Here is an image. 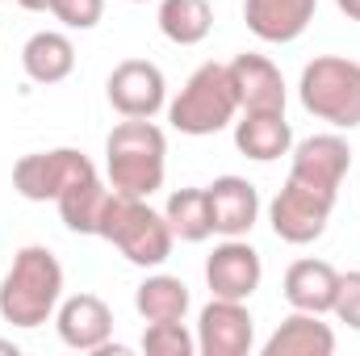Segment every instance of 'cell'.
Returning <instances> with one entry per match:
<instances>
[{"label":"cell","instance_id":"obj_1","mask_svg":"<svg viewBox=\"0 0 360 356\" xmlns=\"http://www.w3.org/2000/svg\"><path fill=\"white\" fill-rule=\"evenodd\" d=\"M63 302V265L51 248L30 243L13 256L0 281V319L13 327H42Z\"/></svg>","mask_w":360,"mask_h":356},{"label":"cell","instance_id":"obj_2","mask_svg":"<svg viewBox=\"0 0 360 356\" xmlns=\"http://www.w3.org/2000/svg\"><path fill=\"white\" fill-rule=\"evenodd\" d=\"M105 172L109 189L126 197H151L164 189L168 172V139L151 117H126L105 139Z\"/></svg>","mask_w":360,"mask_h":356},{"label":"cell","instance_id":"obj_3","mask_svg":"<svg viewBox=\"0 0 360 356\" xmlns=\"http://www.w3.org/2000/svg\"><path fill=\"white\" fill-rule=\"evenodd\" d=\"M105 243H113L130 265L139 268H160L172 256V227L160 210L147 205V197H126V193H109V205L101 214V231Z\"/></svg>","mask_w":360,"mask_h":356},{"label":"cell","instance_id":"obj_4","mask_svg":"<svg viewBox=\"0 0 360 356\" xmlns=\"http://www.w3.org/2000/svg\"><path fill=\"white\" fill-rule=\"evenodd\" d=\"M302 109L335 130L360 126V63L344 55H319L302 68L297 80Z\"/></svg>","mask_w":360,"mask_h":356},{"label":"cell","instance_id":"obj_5","mask_svg":"<svg viewBox=\"0 0 360 356\" xmlns=\"http://www.w3.org/2000/svg\"><path fill=\"white\" fill-rule=\"evenodd\" d=\"M239 113V96L231 84V72L226 63H201L188 80L180 96L168 105V122L180 134H193V139H205V134H218L235 122Z\"/></svg>","mask_w":360,"mask_h":356},{"label":"cell","instance_id":"obj_6","mask_svg":"<svg viewBox=\"0 0 360 356\" xmlns=\"http://www.w3.org/2000/svg\"><path fill=\"white\" fill-rule=\"evenodd\" d=\"M92 172H96V164L76 147L34 151V155H21L13 164V189L25 201H59L63 189H72L76 180L92 177Z\"/></svg>","mask_w":360,"mask_h":356},{"label":"cell","instance_id":"obj_7","mask_svg":"<svg viewBox=\"0 0 360 356\" xmlns=\"http://www.w3.org/2000/svg\"><path fill=\"white\" fill-rule=\"evenodd\" d=\"M331 210H335V197H327L319 189H306L293 177H285L281 193L272 197V205H269V222L276 231V239L302 248V243H314L327 231Z\"/></svg>","mask_w":360,"mask_h":356},{"label":"cell","instance_id":"obj_8","mask_svg":"<svg viewBox=\"0 0 360 356\" xmlns=\"http://www.w3.org/2000/svg\"><path fill=\"white\" fill-rule=\"evenodd\" d=\"M105 92L122 117H155L168 105V80L151 59H122L109 72Z\"/></svg>","mask_w":360,"mask_h":356},{"label":"cell","instance_id":"obj_9","mask_svg":"<svg viewBox=\"0 0 360 356\" xmlns=\"http://www.w3.org/2000/svg\"><path fill=\"white\" fill-rule=\"evenodd\" d=\"M352 168V147L344 134H310L293 147L289 177L306 189H319L327 197H340V184Z\"/></svg>","mask_w":360,"mask_h":356},{"label":"cell","instance_id":"obj_10","mask_svg":"<svg viewBox=\"0 0 360 356\" xmlns=\"http://www.w3.org/2000/svg\"><path fill=\"white\" fill-rule=\"evenodd\" d=\"M256 344V323L243 302L210 298L197 319V352L201 356H248Z\"/></svg>","mask_w":360,"mask_h":356},{"label":"cell","instance_id":"obj_11","mask_svg":"<svg viewBox=\"0 0 360 356\" xmlns=\"http://www.w3.org/2000/svg\"><path fill=\"white\" fill-rule=\"evenodd\" d=\"M264 281V260L252 243L243 239H222L210 256H205V285L214 298H231V302H248Z\"/></svg>","mask_w":360,"mask_h":356},{"label":"cell","instance_id":"obj_12","mask_svg":"<svg viewBox=\"0 0 360 356\" xmlns=\"http://www.w3.org/2000/svg\"><path fill=\"white\" fill-rule=\"evenodd\" d=\"M205 197H210L214 235L222 239H243L260 218V193L243 177H218L214 184H205Z\"/></svg>","mask_w":360,"mask_h":356},{"label":"cell","instance_id":"obj_13","mask_svg":"<svg viewBox=\"0 0 360 356\" xmlns=\"http://www.w3.org/2000/svg\"><path fill=\"white\" fill-rule=\"evenodd\" d=\"M55 327H59V340L76 352H96L109 344L113 336V314L109 306L96 298V293H76V298H63L59 310H55Z\"/></svg>","mask_w":360,"mask_h":356},{"label":"cell","instance_id":"obj_14","mask_svg":"<svg viewBox=\"0 0 360 356\" xmlns=\"http://www.w3.org/2000/svg\"><path fill=\"white\" fill-rule=\"evenodd\" d=\"M231 84L239 96V109H264V113H285V76L269 55H235L226 63Z\"/></svg>","mask_w":360,"mask_h":356},{"label":"cell","instance_id":"obj_15","mask_svg":"<svg viewBox=\"0 0 360 356\" xmlns=\"http://www.w3.org/2000/svg\"><path fill=\"white\" fill-rule=\"evenodd\" d=\"M314 13H319V0H243L248 30L272 46L297 42L306 34V25L314 21Z\"/></svg>","mask_w":360,"mask_h":356},{"label":"cell","instance_id":"obj_16","mask_svg":"<svg viewBox=\"0 0 360 356\" xmlns=\"http://www.w3.org/2000/svg\"><path fill=\"white\" fill-rule=\"evenodd\" d=\"M335 289H340V272L327 260H293L281 293L293 310H310V314H327L335 306Z\"/></svg>","mask_w":360,"mask_h":356},{"label":"cell","instance_id":"obj_17","mask_svg":"<svg viewBox=\"0 0 360 356\" xmlns=\"http://www.w3.org/2000/svg\"><path fill=\"white\" fill-rule=\"evenodd\" d=\"M235 147L248 160H281L293 151V130L285 122V113H264V109H243V117L235 122Z\"/></svg>","mask_w":360,"mask_h":356},{"label":"cell","instance_id":"obj_18","mask_svg":"<svg viewBox=\"0 0 360 356\" xmlns=\"http://www.w3.org/2000/svg\"><path fill=\"white\" fill-rule=\"evenodd\" d=\"M335 352V331L323 323V314L293 310L281 319V327L269 336L264 356H331Z\"/></svg>","mask_w":360,"mask_h":356},{"label":"cell","instance_id":"obj_19","mask_svg":"<svg viewBox=\"0 0 360 356\" xmlns=\"http://www.w3.org/2000/svg\"><path fill=\"white\" fill-rule=\"evenodd\" d=\"M21 68L34 84H59L76 72V46L59 30H38L21 46Z\"/></svg>","mask_w":360,"mask_h":356},{"label":"cell","instance_id":"obj_20","mask_svg":"<svg viewBox=\"0 0 360 356\" xmlns=\"http://www.w3.org/2000/svg\"><path fill=\"white\" fill-rule=\"evenodd\" d=\"M109 184L96 177H84V180H76L72 189H63L59 193V218H63V227L68 231H76V235H96L101 231V214H105V205H109Z\"/></svg>","mask_w":360,"mask_h":356},{"label":"cell","instance_id":"obj_21","mask_svg":"<svg viewBox=\"0 0 360 356\" xmlns=\"http://www.w3.org/2000/svg\"><path fill=\"white\" fill-rule=\"evenodd\" d=\"M134 306L147 323H184L188 314V285L180 276L155 272L134 289Z\"/></svg>","mask_w":360,"mask_h":356},{"label":"cell","instance_id":"obj_22","mask_svg":"<svg viewBox=\"0 0 360 356\" xmlns=\"http://www.w3.org/2000/svg\"><path fill=\"white\" fill-rule=\"evenodd\" d=\"M160 34L176 46H197L214 30V8L210 0H160Z\"/></svg>","mask_w":360,"mask_h":356},{"label":"cell","instance_id":"obj_23","mask_svg":"<svg viewBox=\"0 0 360 356\" xmlns=\"http://www.w3.org/2000/svg\"><path fill=\"white\" fill-rule=\"evenodd\" d=\"M164 218L172 227V235L184 243H201L214 235V222H210V197L205 189H176L164 205Z\"/></svg>","mask_w":360,"mask_h":356},{"label":"cell","instance_id":"obj_24","mask_svg":"<svg viewBox=\"0 0 360 356\" xmlns=\"http://www.w3.org/2000/svg\"><path fill=\"white\" fill-rule=\"evenodd\" d=\"M143 352L147 356H193L197 340L184 331V323H151L143 331Z\"/></svg>","mask_w":360,"mask_h":356},{"label":"cell","instance_id":"obj_25","mask_svg":"<svg viewBox=\"0 0 360 356\" xmlns=\"http://www.w3.org/2000/svg\"><path fill=\"white\" fill-rule=\"evenodd\" d=\"M51 13L68 30H92L105 17V0H51Z\"/></svg>","mask_w":360,"mask_h":356},{"label":"cell","instance_id":"obj_26","mask_svg":"<svg viewBox=\"0 0 360 356\" xmlns=\"http://www.w3.org/2000/svg\"><path fill=\"white\" fill-rule=\"evenodd\" d=\"M331 314L340 323H348L352 331H360V268L356 272H340V289H335Z\"/></svg>","mask_w":360,"mask_h":356},{"label":"cell","instance_id":"obj_27","mask_svg":"<svg viewBox=\"0 0 360 356\" xmlns=\"http://www.w3.org/2000/svg\"><path fill=\"white\" fill-rule=\"evenodd\" d=\"M335 4H340V13H344V17L360 21V0H335Z\"/></svg>","mask_w":360,"mask_h":356},{"label":"cell","instance_id":"obj_28","mask_svg":"<svg viewBox=\"0 0 360 356\" xmlns=\"http://www.w3.org/2000/svg\"><path fill=\"white\" fill-rule=\"evenodd\" d=\"M17 4H21L25 13H42V8L51 13V0H17Z\"/></svg>","mask_w":360,"mask_h":356},{"label":"cell","instance_id":"obj_29","mask_svg":"<svg viewBox=\"0 0 360 356\" xmlns=\"http://www.w3.org/2000/svg\"><path fill=\"white\" fill-rule=\"evenodd\" d=\"M0 352H4V356H17V344H13V340H0Z\"/></svg>","mask_w":360,"mask_h":356},{"label":"cell","instance_id":"obj_30","mask_svg":"<svg viewBox=\"0 0 360 356\" xmlns=\"http://www.w3.org/2000/svg\"><path fill=\"white\" fill-rule=\"evenodd\" d=\"M130 4H143V0H130Z\"/></svg>","mask_w":360,"mask_h":356}]
</instances>
